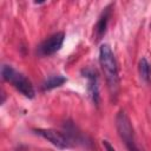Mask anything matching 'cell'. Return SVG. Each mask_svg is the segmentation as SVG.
<instances>
[{
    "label": "cell",
    "instance_id": "obj_1",
    "mask_svg": "<svg viewBox=\"0 0 151 151\" xmlns=\"http://www.w3.org/2000/svg\"><path fill=\"white\" fill-rule=\"evenodd\" d=\"M99 64L105 74V78L107 80L111 93H116V91L118 88V84H119L118 67H117V61H116L114 54H113L111 47L106 44L101 45L99 48Z\"/></svg>",
    "mask_w": 151,
    "mask_h": 151
},
{
    "label": "cell",
    "instance_id": "obj_2",
    "mask_svg": "<svg viewBox=\"0 0 151 151\" xmlns=\"http://www.w3.org/2000/svg\"><path fill=\"white\" fill-rule=\"evenodd\" d=\"M1 74L5 80L11 83L25 97H27V98L34 97V88H33L31 81L24 74L19 73L18 71H15L13 67H11L8 65H4L1 67Z\"/></svg>",
    "mask_w": 151,
    "mask_h": 151
},
{
    "label": "cell",
    "instance_id": "obj_3",
    "mask_svg": "<svg viewBox=\"0 0 151 151\" xmlns=\"http://www.w3.org/2000/svg\"><path fill=\"white\" fill-rule=\"evenodd\" d=\"M117 127L119 131V134L122 139L124 140L125 145L127 146L129 151H139L138 147L136 146L134 138H133V129L130 124L129 118L124 112H119L117 116Z\"/></svg>",
    "mask_w": 151,
    "mask_h": 151
},
{
    "label": "cell",
    "instance_id": "obj_4",
    "mask_svg": "<svg viewBox=\"0 0 151 151\" xmlns=\"http://www.w3.org/2000/svg\"><path fill=\"white\" fill-rule=\"evenodd\" d=\"M34 132L37 134L44 137L45 139H47L48 142H51L54 146H57L59 149H67L71 146L68 138L59 131H55L52 129H37V130H34Z\"/></svg>",
    "mask_w": 151,
    "mask_h": 151
},
{
    "label": "cell",
    "instance_id": "obj_5",
    "mask_svg": "<svg viewBox=\"0 0 151 151\" xmlns=\"http://www.w3.org/2000/svg\"><path fill=\"white\" fill-rule=\"evenodd\" d=\"M65 34L63 32H58L53 35H51L48 39H46L40 46H39V53L41 55H51L59 51L63 46Z\"/></svg>",
    "mask_w": 151,
    "mask_h": 151
},
{
    "label": "cell",
    "instance_id": "obj_6",
    "mask_svg": "<svg viewBox=\"0 0 151 151\" xmlns=\"http://www.w3.org/2000/svg\"><path fill=\"white\" fill-rule=\"evenodd\" d=\"M84 77H86L88 79L87 83V90L90 92V96L92 98V100L98 104L99 101V88H98V77L96 71H93L92 68H86L83 71Z\"/></svg>",
    "mask_w": 151,
    "mask_h": 151
},
{
    "label": "cell",
    "instance_id": "obj_7",
    "mask_svg": "<svg viewBox=\"0 0 151 151\" xmlns=\"http://www.w3.org/2000/svg\"><path fill=\"white\" fill-rule=\"evenodd\" d=\"M111 6H107L104 11H103V13H101V15L99 17V19H98V21H97V25H96V38H97V40H100L101 38H103V35L105 34V32H106V27H107V22H109V18H110V14H111Z\"/></svg>",
    "mask_w": 151,
    "mask_h": 151
},
{
    "label": "cell",
    "instance_id": "obj_8",
    "mask_svg": "<svg viewBox=\"0 0 151 151\" xmlns=\"http://www.w3.org/2000/svg\"><path fill=\"white\" fill-rule=\"evenodd\" d=\"M66 81V78L63 77V76H51L50 78H47L42 85V88L44 90H52L54 87H58V86H61Z\"/></svg>",
    "mask_w": 151,
    "mask_h": 151
},
{
    "label": "cell",
    "instance_id": "obj_9",
    "mask_svg": "<svg viewBox=\"0 0 151 151\" xmlns=\"http://www.w3.org/2000/svg\"><path fill=\"white\" fill-rule=\"evenodd\" d=\"M139 74H140V78L144 80V81H149L150 78H151V66L149 64V61L145 59V58H142L140 61H139Z\"/></svg>",
    "mask_w": 151,
    "mask_h": 151
},
{
    "label": "cell",
    "instance_id": "obj_10",
    "mask_svg": "<svg viewBox=\"0 0 151 151\" xmlns=\"http://www.w3.org/2000/svg\"><path fill=\"white\" fill-rule=\"evenodd\" d=\"M103 145H104V147L106 149V151H116L114 147H113L107 140H103Z\"/></svg>",
    "mask_w": 151,
    "mask_h": 151
}]
</instances>
